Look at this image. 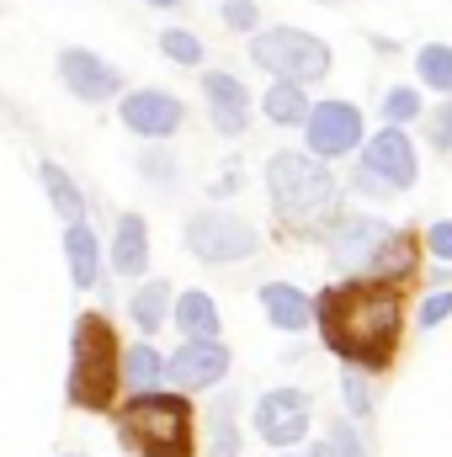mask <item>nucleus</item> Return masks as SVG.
<instances>
[{
	"mask_svg": "<svg viewBox=\"0 0 452 457\" xmlns=\"http://www.w3.org/2000/svg\"><path fill=\"white\" fill-rule=\"evenodd\" d=\"M314 320L320 336L346 367L362 372H383L394 345H399V293L378 277L362 282H336L314 298Z\"/></svg>",
	"mask_w": 452,
	"mask_h": 457,
	"instance_id": "1",
	"label": "nucleus"
},
{
	"mask_svg": "<svg viewBox=\"0 0 452 457\" xmlns=\"http://www.w3.org/2000/svg\"><path fill=\"white\" fill-rule=\"evenodd\" d=\"M266 187H272L277 219L298 239H331V228L340 224V181L325 170L320 154H298V149L272 154Z\"/></svg>",
	"mask_w": 452,
	"mask_h": 457,
	"instance_id": "2",
	"label": "nucleus"
},
{
	"mask_svg": "<svg viewBox=\"0 0 452 457\" xmlns=\"http://www.w3.org/2000/svg\"><path fill=\"white\" fill-rule=\"evenodd\" d=\"M117 436L138 457H192V404L181 394H133L117 410Z\"/></svg>",
	"mask_w": 452,
	"mask_h": 457,
	"instance_id": "3",
	"label": "nucleus"
},
{
	"mask_svg": "<svg viewBox=\"0 0 452 457\" xmlns=\"http://www.w3.org/2000/svg\"><path fill=\"white\" fill-rule=\"evenodd\" d=\"M122 378V345L107 314H80L70 341V399L80 410H113Z\"/></svg>",
	"mask_w": 452,
	"mask_h": 457,
	"instance_id": "4",
	"label": "nucleus"
},
{
	"mask_svg": "<svg viewBox=\"0 0 452 457\" xmlns=\"http://www.w3.org/2000/svg\"><path fill=\"white\" fill-rule=\"evenodd\" d=\"M250 59H255L266 75L298 80V86L331 75V48H325L314 32H298V27H266V32H255V37H250Z\"/></svg>",
	"mask_w": 452,
	"mask_h": 457,
	"instance_id": "5",
	"label": "nucleus"
},
{
	"mask_svg": "<svg viewBox=\"0 0 452 457\" xmlns=\"http://www.w3.org/2000/svg\"><path fill=\"white\" fill-rule=\"evenodd\" d=\"M187 250H192L197 261H208V266L245 261V255H255V228L245 224V219H234V213L208 208V213H197V219L187 224Z\"/></svg>",
	"mask_w": 452,
	"mask_h": 457,
	"instance_id": "6",
	"label": "nucleus"
},
{
	"mask_svg": "<svg viewBox=\"0 0 452 457\" xmlns=\"http://www.w3.org/2000/svg\"><path fill=\"white\" fill-rule=\"evenodd\" d=\"M304 138H309V154H320V160H336V154H351L356 144H367L362 112L351 102H320L304 122Z\"/></svg>",
	"mask_w": 452,
	"mask_h": 457,
	"instance_id": "7",
	"label": "nucleus"
},
{
	"mask_svg": "<svg viewBox=\"0 0 452 457\" xmlns=\"http://www.w3.org/2000/svg\"><path fill=\"white\" fill-rule=\"evenodd\" d=\"M362 165H367V170H378L394 192L415 187V176H421L415 144H410V133H405V128H394V122H383V128L362 144Z\"/></svg>",
	"mask_w": 452,
	"mask_h": 457,
	"instance_id": "8",
	"label": "nucleus"
},
{
	"mask_svg": "<svg viewBox=\"0 0 452 457\" xmlns=\"http://www.w3.org/2000/svg\"><path fill=\"white\" fill-rule=\"evenodd\" d=\"M255 431H261V442H272V447L304 442V431H309V394H298V388L266 394V399L255 404Z\"/></svg>",
	"mask_w": 452,
	"mask_h": 457,
	"instance_id": "9",
	"label": "nucleus"
},
{
	"mask_svg": "<svg viewBox=\"0 0 452 457\" xmlns=\"http://www.w3.org/2000/svg\"><path fill=\"white\" fill-rule=\"evenodd\" d=\"M383 239H389V224H378L367 213H346L331 228V261H336L340 271H367L372 255L383 250Z\"/></svg>",
	"mask_w": 452,
	"mask_h": 457,
	"instance_id": "10",
	"label": "nucleus"
},
{
	"mask_svg": "<svg viewBox=\"0 0 452 457\" xmlns=\"http://www.w3.org/2000/svg\"><path fill=\"white\" fill-rule=\"evenodd\" d=\"M59 75H64V86L80 102H107V96H117V86H122V75H117L107 59H96L91 48H64L59 54Z\"/></svg>",
	"mask_w": 452,
	"mask_h": 457,
	"instance_id": "11",
	"label": "nucleus"
},
{
	"mask_svg": "<svg viewBox=\"0 0 452 457\" xmlns=\"http://www.w3.org/2000/svg\"><path fill=\"white\" fill-rule=\"evenodd\" d=\"M165 372L176 378V388H213L229 372V351L219 341H187L165 361Z\"/></svg>",
	"mask_w": 452,
	"mask_h": 457,
	"instance_id": "12",
	"label": "nucleus"
},
{
	"mask_svg": "<svg viewBox=\"0 0 452 457\" xmlns=\"http://www.w3.org/2000/svg\"><path fill=\"white\" fill-rule=\"evenodd\" d=\"M122 122L138 133V138H171L181 128V102L171 91H133L122 102Z\"/></svg>",
	"mask_w": 452,
	"mask_h": 457,
	"instance_id": "13",
	"label": "nucleus"
},
{
	"mask_svg": "<svg viewBox=\"0 0 452 457\" xmlns=\"http://www.w3.org/2000/svg\"><path fill=\"white\" fill-rule=\"evenodd\" d=\"M203 96H208V112H213V128L219 133H245V122H250V91L224 75V70H213V75H203Z\"/></svg>",
	"mask_w": 452,
	"mask_h": 457,
	"instance_id": "14",
	"label": "nucleus"
},
{
	"mask_svg": "<svg viewBox=\"0 0 452 457\" xmlns=\"http://www.w3.org/2000/svg\"><path fill=\"white\" fill-rule=\"evenodd\" d=\"M261 309H266V320H272L277 330H304V325L314 320V303H309L298 287H288V282H266V287H261Z\"/></svg>",
	"mask_w": 452,
	"mask_h": 457,
	"instance_id": "15",
	"label": "nucleus"
},
{
	"mask_svg": "<svg viewBox=\"0 0 452 457\" xmlns=\"http://www.w3.org/2000/svg\"><path fill=\"white\" fill-rule=\"evenodd\" d=\"M415 261H421V239H415V234H389L367 271H372L378 282H405V277H415Z\"/></svg>",
	"mask_w": 452,
	"mask_h": 457,
	"instance_id": "16",
	"label": "nucleus"
},
{
	"mask_svg": "<svg viewBox=\"0 0 452 457\" xmlns=\"http://www.w3.org/2000/svg\"><path fill=\"white\" fill-rule=\"evenodd\" d=\"M113 266H117V271H128V277L149 266V228H144V219H138V213H122V219H117Z\"/></svg>",
	"mask_w": 452,
	"mask_h": 457,
	"instance_id": "17",
	"label": "nucleus"
},
{
	"mask_svg": "<svg viewBox=\"0 0 452 457\" xmlns=\"http://www.w3.org/2000/svg\"><path fill=\"white\" fill-rule=\"evenodd\" d=\"M176 325L187 341H219V303L208 293H181L176 298Z\"/></svg>",
	"mask_w": 452,
	"mask_h": 457,
	"instance_id": "18",
	"label": "nucleus"
},
{
	"mask_svg": "<svg viewBox=\"0 0 452 457\" xmlns=\"http://www.w3.org/2000/svg\"><path fill=\"white\" fill-rule=\"evenodd\" d=\"M261 112L272 117L277 128H298V122H309V96H304V86L298 80H272V91L261 96Z\"/></svg>",
	"mask_w": 452,
	"mask_h": 457,
	"instance_id": "19",
	"label": "nucleus"
},
{
	"mask_svg": "<svg viewBox=\"0 0 452 457\" xmlns=\"http://www.w3.org/2000/svg\"><path fill=\"white\" fill-rule=\"evenodd\" d=\"M64 255H70V277H75V287H91L96 271H102V245H96V234H91L86 224H70L64 228Z\"/></svg>",
	"mask_w": 452,
	"mask_h": 457,
	"instance_id": "20",
	"label": "nucleus"
},
{
	"mask_svg": "<svg viewBox=\"0 0 452 457\" xmlns=\"http://www.w3.org/2000/svg\"><path fill=\"white\" fill-rule=\"evenodd\" d=\"M128 309H133V325H138L144 336H155V330L171 320V287H165V282H144Z\"/></svg>",
	"mask_w": 452,
	"mask_h": 457,
	"instance_id": "21",
	"label": "nucleus"
},
{
	"mask_svg": "<svg viewBox=\"0 0 452 457\" xmlns=\"http://www.w3.org/2000/svg\"><path fill=\"white\" fill-rule=\"evenodd\" d=\"M43 187H48V197H54V208H59L64 224H86V197H80V187L70 181V170L43 165Z\"/></svg>",
	"mask_w": 452,
	"mask_h": 457,
	"instance_id": "22",
	"label": "nucleus"
},
{
	"mask_svg": "<svg viewBox=\"0 0 452 457\" xmlns=\"http://www.w3.org/2000/svg\"><path fill=\"white\" fill-rule=\"evenodd\" d=\"M415 75L431 91H452V43H426L415 54Z\"/></svg>",
	"mask_w": 452,
	"mask_h": 457,
	"instance_id": "23",
	"label": "nucleus"
},
{
	"mask_svg": "<svg viewBox=\"0 0 452 457\" xmlns=\"http://www.w3.org/2000/svg\"><path fill=\"white\" fill-rule=\"evenodd\" d=\"M122 372H128V383H133L138 394H149V388L160 383L165 361H160V351H155V345H133V351H122Z\"/></svg>",
	"mask_w": 452,
	"mask_h": 457,
	"instance_id": "24",
	"label": "nucleus"
},
{
	"mask_svg": "<svg viewBox=\"0 0 452 457\" xmlns=\"http://www.w3.org/2000/svg\"><path fill=\"white\" fill-rule=\"evenodd\" d=\"M208 457H239V431H234V404L219 399L213 404V447Z\"/></svg>",
	"mask_w": 452,
	"mask_h": 457,
	"instance_id": "25",
	"label": "nucleus"
},
{
	"mask_svg": "<svg viewBox=\"0 0 452 457\" xmlns=\"http://www.w3.org/2000/svg\"><path fill=\"white\" fill-rule=\"evenodd\" d=\"M314 457H367V447H362V436H356L346 420H336V426L325 431V442H314Z\"/></svg>",
	"mask_w": 452,
	"mask_h": 457,
	"instance_id": "26",
	"label": "nucleus"
},
{
	"mask_svg": "<svg viewBox=\"0 0 452 457\" xmlns=\"http://www.w3.org/2000/svg\"><path fill=\"white\" fill-rule=\"evenodd\" d=\"M415 117H421V91H415V86H394V91L383 96V122L405 128V122H415Z\"/></svg>",
	"mask_w": 452,
	"mask_h": 457,
	"instance_id": "27",
	"label": "nucleus"
},
{
	"mask_svg": "<svg viewBox=\"0 0 452 457\" xmlns=\"http://www.w3.org/2000/svg\"><path fill=\"white\" fill-rule=\"evenodd\" d=\"M160 54L176 59V64H197V59H203V43H197L187 27H171V32H160Z\"/></svg>",
	"mask_w": 452,
	"mask_h": 457,
	"instance_id": "28",
	"label": "nucleus"
},
{
	"mask_svg": "<svg viewBox=\"0 0 452 457\" xmlns=\"http://www.w3.org/2000/svg\"><path fill=\"white\" fill-rule=\"evenodd\" d=\"M340 394H346V410H351L356 420H362V415H372V394H367V383H362V367H346Z\"/></svg>",
	"mask_w": 452,
	"mask_h": 457,
	"instance_id": "29",
	"label": "nucleus"
},
{
	"mask_svg": "<svg viewBox=\"0 0 452 457\" xmlns=\"http://www.w3.org/2000/svg\"><path fill=\"white\" fill-rule=\"evenodd\" d=\"M219 11H224V21L234 27V32H255V21H261V11H255V0H224Z\"/></svg>",
	"mask_w": 452,
	"mask_h": 457,
	"instance_id": "30",
	"label": "nucleus"
},
{
	"mask_svg": "<svg viewBox=\"0 0 452 457\" xmlns=\"http://www.w3.org/2000/svg\"><path fill=\"white\" fill-rule=\"evenodd\" d=\"M448 320H452V293L442 287V293H431V298L421 303V325L437 330V325H448Z\"/></svg>",
	"mask_w": 452,
	"mask_h": 457,
	"instance_id": "31",
	"label": "nucleus"
},
{
	"mask_svg": "<svg viewBox=\"0 0 452 457\" xmlns=\"http://www.w3.org/2000/svg\"><path fill=\"white\" fill-rule=\"evenodd\" d=\"M426 245H431V255H437V261H452V219H442V224H431V234H426Z\"/></svg>",
	"mask_w": 452,
	"mask_h": 457,
	"instance_id": "32",
	"label": "nucleus"
},
{
	"mask_svg": "<svg viewBox=\"0 0 452 457\" xmlns=\"http://www.w3.org/2000/svg\"><path fill=\"white\" fill-rule=\"evenodd\" d=\"M431 144L452 149V102L448 107H437V117H431Z\"/></svg>",
	"mask_w": 452,
	"mask_h": 457,
	"instance_id": "33",
	"label": "nucleus"
},
{
	"mask_svg": "<svg viewBox=\"0 0 452 457\" xmlns=\"http://www.w3.org/2000/svg\"><path fill=\"white\" fill-rule=\"evenodd\" d=\"M356 187H362V192H367V197H389V192H394V187H389V181H383V176H378V170H367V165H362V170H356Z\"/></svg>",
	"mask_w": 452,
	"mask_h": 457,
	"instance_id": "34",
	"label": "nucleus"
},
{
	"mask_svg": "<svg viewBox=\"0 0 452 457\" xmlns=\"http://www.w3.org/2000/svg\"><path fill=\"white\" fill-rule=\"evenodd\" d=\"M144 5H160V11H171V5H181V0H144Z\"/></svg>",
	"mask_w": 452,
	"mask_h": 457,
	"instance_id": "35",
	"label": "nucleus"
},
{
	"mask_svg": "<svg viewBox=\"0 0 452 457\" xmlns=\"http://www.w3.org/2000/svg\"><path fill=\"white\" fill-rule=\"evenodd\" d=\"M70 457H80V453H70Z\"/></svg>",
	"mask_w": 452,
	"mask_h": 457,
	"instance_id": "36",
	"label": "nucleus"
}]
</instances>
